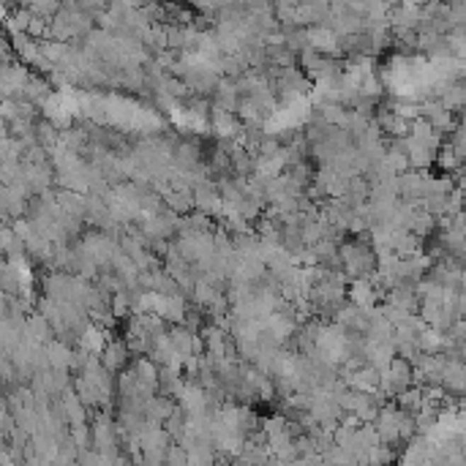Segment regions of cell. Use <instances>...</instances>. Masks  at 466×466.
Here are the masks:
<instances>
[{
    "label": "cell",
    "instance_id": "cell-5",
    "mask_svg": "<svg viewBox=\"0 0 466 466\" xmlns=\"http://www.w3.org/2000/svg\"><path fill=\"white\" fill-rule=\"evenodd\" d=\"M166 464H188V450L183 448L180 442H172L166 448Z\"/></svg>",
    "mask_w": 466,
    "mask_h": 466
},
{
    "label": "cell",
    "instance_id": "cell-3",
    "mask_svg": "<svg viewBox=\"0 0 466 466\" xmlns=\"http://www.w3.org/2000/svg\"><path fill=\"white\" fill-rule=\"evenodd\" d=\"M169 341H172V346H175V352H178L180 358H188V355H197L194 352V341H197V333L194 330H188L186 324H169Z\"/></svg>",
    "mask_w": 466,
    "mask_h": 466
},
{
    "label": "cell",
    "instance_id": "cell-4",
    "mask_svg": "<svg viewBox=\"0 0 466 466\" xmlns=\"http://www.w3.org/2000/svg\"><path fill=\"white\" fill-rule=\"evenodd\" d=\"M395 404H398L404 412L417 414L423 407H426V390H423V385H412V387H407L404 393L395 398Z\"/></svg>",
    "mask_w": 466,
    "mask_h": 466
},
{
    "label": "cell",
    "instance_id": "cell-2",
    "mask_svg": "<svg viewBox=\"0 0 466 466\" xmlns=\"http://www.w3.org/2000/svg\"><path fill=\"white\" fill-rule=\"evenodd\" d=\"M172 166L178 172H194L202 166L199 161V144L197 142H178L175 153H172Z\"/></svg>",
    "mask_w": 466,
    "mask_h": 466
},
{
    "label": "cell",
    "instance_id": "cell-1",
    "mask_svg": "<svg viewBox=\"0 0 466 466\" xmlns=\"http://www.w3.org/2000/svg\"><path fill=\"white\" fill-rule=\"evenodd\" d=\"M101 363L107 365L112 374H120V371H126L131 368V363H134V352L128 349L126 339H109L107 346L101 349Z\"/></svg>",
    "mask_w": 466,
    "mask_h": 466
}]
</instances>
